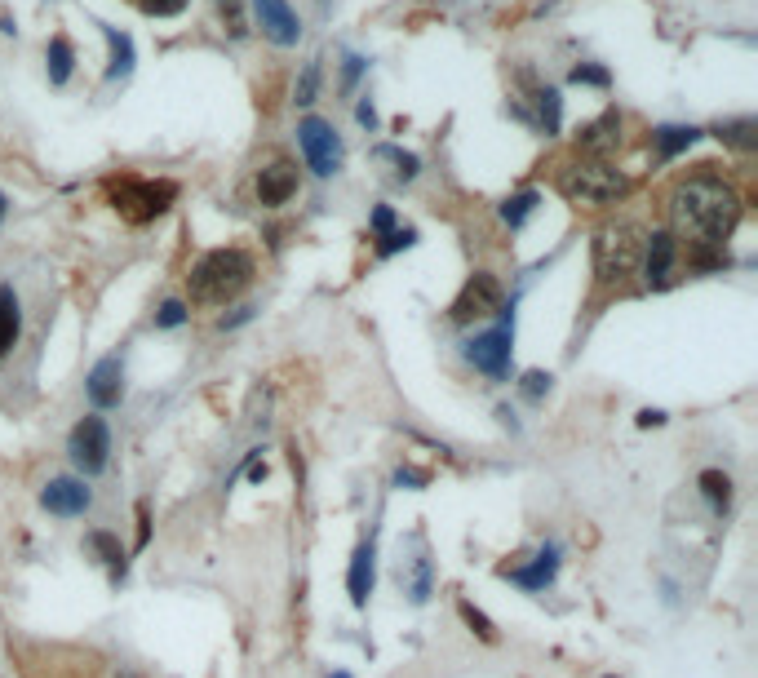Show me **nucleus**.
Here are the masks:
<instances>
[{
  "label": "nucleus",
  "mask_w": 758,
  "mask_h": 678,
  "mask_svg": "<svg viewBox=\"0 0 758 678\" xmlns=\"http://www.w3.org/2000/svg\"><path fill=\"white\" fill-rule=\"evenodd\" d=\"M187 320H191V311H187V302H178V297H169V302L156 311V328H165V333H173V328H182Z\"/></svg>",
  "instance_id": "33"
},
{
  "label": "nucleus",
  "mask_w": 758,
  "mask_h": 678,
  "mask_svg": "<svg viewBox=\"0 0 758 678\" xmlns=\"http://www.w3.org/2000/svg\"><path fill=\"white\" fill-rule=\"evenodd\" d=\"M249 320H253V306H240L235 315H222L218 328H240V324H249Z\"/></svg>",
  "instance_id": "42"
},
{
  "label": "nucleus",
  "mask_w": 758,
  "mask_h": 678,
  "mask_svg": "<svg viewBox=\"0 0 758 678\" xmlns=\"http://www.w3.org/2000/svg\"><path fill=\"white\" fill-rule=\"evenodd\" d=\"M457 612H462V621L470 625V634H475L479 643H497V625L488 621V616L479 612V608H475V603H470V599H462V603H457Z\"/></svg>",
  "instance_id": "29"
},
{
  "label": "nucleus",
  "mask_w": 758,
  "mask_h": 678,
  "mask_svg": "<svg viewBox=\"0 0 758 678\" xmlns=\"http://www.w3.org/2000/svg\"><path fill=\"white\" fill-rule=\"evenodd\" d=\"M40 506L58 519H80V515H89V506H94V488H89L85 479L58 475L40 488Z\"/></svg>",
  "instance_id": "11"
},
{
  "label": "nucleus",
  "mask_w": 758,
  "mask_h": 678,
  "mask_svg": "<svg viewBox=\"0 0 758 678\" xmlns=\"http://www.w3.org/2000/svg\"><path fill=\"white\" fill-rule=\"evenodd\" d=\"M430 484V475H426V470H413V466H399L395 470V488H426Z\"/></svg>",
  "instance_id": "39"
},
{
  "label": "nucleus",
  "mask_w": 758,
  "mask_h": 678,
  "mask_svg": "<svg viewBox=\"0 0 758 678\" xmlns=\"http://www.w3.org/2000/svg\"><path fill=\"white\" fill-rule=\"evenodd\" d=\"M138 5H142V14H151V18H178L191 0H138Z\"/></svg>",
  "instance_id": "35"
},
{
  "label": "nucleus",
  "mask_w": 758,
  "mask_h": 678,
  "mask_svg": "<svg viewBox=\"0 0 758 678\" xmlns=\"http://www.w3.org/2000/svg\"><path fill=\"white\" fill-rule=\"evenodd\" d=\"M621 147V111L608 107L603 116H594L590 125L577 129V151L590 160H608L612 151Z\"/></svg>",
  "instance_id": "14"
},
{
  "label": "nucleus",
  "mask_w": 758,
  "mask_h": 678,
  "mask_svg": "<svg viewBox=\"0 0 758 678\" xmlns=\"http://www.w3.org/2000/svg\"><path fill=\"white\" fill-rule=\"evenodd\" d=\"M240 5H244V0H218V9H222V18H227V23H231V36H235V40H240L244 32H249V27H244Z\"/></svg>",
  "instance_id": "38"
},
{
  "label": "nucleus",
  "mask_w": 758,
  "mask_h": 678,
  "mask_svg": "<svg viewBox=\"0 0 758 678\" xmlns=\"http://www.w3.org/2000/svg\"><path fill=\"white\" fill-rule=\"evenodd\" d=\"M634 421H639L643 430H652V426H665V413H661V408H643V413L634 417Z\"/></svg>",
  "instance_id": "43"
},
{
  "label": "nucleus",
  "mask_w": 758,
  "mask_h": 678,
  "mask_svg": "<svg viewBox=\"0 0 758 678\" xmlns=\"http://www.w3.org/2000/svg\"><path fill=\"white\" fill-rule=\"evenodd\" d=\"M643 284L648 289H665V284L674 280V266H679V240H674L670 231H652V235H643Z\"/></svg>",
  "instance_id": "12"
},
{
  "label": "nucleus",
  "mask_w": 758,
  "mask_h": 678,
  "mask_svg": "<svg viewBox=\"0 0 758 678\" xmlns=\"http://www.w3.org/2000/svg\"><path fill=\"white\" fill-rule=\"evenodd\" d=\"M364 71H368V58H360V54H346L342 58V94H351V89L360 85Z\"/></svg>",
  "instance_id": "34"
},
{
  "label": "nucleus",
  "mask_w": 758,
  "mask_h": 678,
  "mask_svg": "<svg viewBox=\"0 0 758 678\" xmlns=\"http://www.w3.org/2000/svg\"><path fill=\"white\" fill-rule=\"evenodd\" d=\"M297 147L306 156V169L315 178H333L342 173V138L324 116H302L297 120Z\"/></svg>",
  "instance_id": "8"
},
{
  "label": "nucleus",
  "mask_w": 758,
  "mask_h": 678,
  "mask_svg": "<svg viewBox=\"0 0 758 678\" xmlns=\"http://www.w3.org/2000/svg\"><path fill=\"white\" fill-rule=\"evenodd\" d=\"M670 235L688 249H727L732 231L741 226V195L727 178L714 173V164H701L696 173L679 178L665 195Z\"/></svg>",
  "instance_id": "1"
},
{
  "label": "nucleus",
  "mask_w": 758,
  "mask_h": 678,
  "mask_svg": "<svg viewBox=\"0 0 758 678\" xmlns=\"http://www.w3.org/2000/svg\"><path fill=\"white\" fill-rule=\"evenodd\" d=\"M413 244H417V226H395L391 235H382V240H377V258H395V253L413 249Z\"/></svg>",
  "instance_id": "31"
},
{
  "label": "nucleus",
  "mask_w": 758,
  "mask_h": 678,
  "mask_svg": "<svg viewBox=\"0 0 758 678\" xmlns=\"http://www.w3.org/2000/svg\"><path fill=\"white\" fill-rule=\"evenodd\" d=\"M568 80L572 85H590V89H608L612 85V71L603 67V63H577L568 71Z\"/></svg>",
  "instance_id": "32"
},
{
  "label": "nucleus",
  "mask_w": 758,
  "mask_h": 678,
  "mask_svg": "<svg viewBox=\"0 0 758 678\" xmlns=\"http://www.w3.org/2000/svg\"><path fill=\"white\" fill-rule=\"evenodd\" d=\"M45 71H49V85L63 89L71 80V71H76V49H71L67 36H54L45 45Z\"/></svg>",
  "instance_id": "23"
},
{
  "label": "nucleus",
  "mask_w": 758,
  "mask_h": 678,
  "mask_svg": "<svg viewBox=\"0 0 758 678\" xmlns=\"http://www.w3.org/2000/svg\"><path fill=\"white\" fill-rule=\"evenodd\" d=\"M107 195H111V209L120 213L125 222L142 226V222H156L160 213H169V204L178 200V182H165V178H116L107 182Z\"/></svg>",
  "instance_id": "5"
},
{
  "label": "nucleus",
  "mask_w": 758,
  "mask_h": 678,
  "mask_svg": "<svg viewBox=\"0 0 758 678\" xmlns=\"http://www.w3.org/2000/svg\"><path fill=\"white\" fill-rule=\"evenodd\" d=\"M329 678H351V674H346V670H333V674H329Z\"/></svg>",
  "instance_id": "45"
},
{
  "label": "nucleus",
  "mask_w": 758,
  "mask_h": 678,
  "mask_svg": "<svg viewBox=\"0 0 758 678\" xmlns=\"http://www.w3.org/2000/svg\"><path fill=\"white\" fill-rule=\"evenodd\" d=\"M524 80L532 85V107H537L532 125H537L541 133H559V125H563V98H559V89L555 85H537L532 76H524Z\"/></svg>",
  "instance_id": "20"
},
{
  "label": "nucleus",
  "mask_w": 758,
  "mask_h": 678,
  "mask_svg": "<svg viewBox=\"0 0 758 678\" xmlns=\"http://www.w3.org/2000/svg\"><path fill=\"white\" fill-rule=\"evenodd\" d=\"M85 546L98 554V563H107L111 585H120V581H125V546H120V537H111V532L94 528V532H89V537H85Z\"/></svg>",
  "instance_id": "22"
},
{
  "label": "nucleus",
  "mask_w": 758,
  "mask_h": 678,
  "mask_svg": "<svg viewBox=\"0 0 758 678\" xmlns=\"http://www.w3.org/2000/svg\"><path fill=\"white\" fill-rule=\"evenodd\" d=\"M501 302H506V293H501L497 275L475 271V275L466 280V289L453 297V306H448V320H453V324L488 320V315H497V311H501Z\"/></svg>",
  "instance_id": "9"
},
{
  "label": "nucleus",
  "mask_w": 758,
  "mask_h": 678,
  "mask_svg": "<svg viewBox=\"0 0 758 678\" xmlns=\"http://www.w3.org/2000/svg\"><path fill=\"white\" fill-rule=\"evenodd\" d=\"M249 5H253V23H258V32L271 40V45L293 49L297 40H302V18H297V9L289 0H249Z\"/></svg>",
  "instance_id": "10"
},
{
  "label": "nucleus",
  "mask_w": 758,
  "mask_h": 678,
  "mask_svg": "<svg viewBox=\"0 0 758 678\" xmlns=\"http://www.w3.org/2000/svg\"><path fill=\"white\" fill-rule=\"evenodd\" d=\"M696 488H701V497L710 501L714 515H727L732 510V475H723V470H701V479H696Z\"/></svg>",
  "instance_id": "24"
},
{
  "label": "nucleus",
  "mask_w": 758,
  "mask_h": 678,
  "mask_svg": "<svg viewBox=\"0 0 758 678\" xmlns=\"http://www.w3.org/2000/svg\"><path fill=\"white\" fill-rule=\"evenodd\" d=\"M67 457L80 470V479H94L111 466V426L98 413L80 417L67 435Z\"/></svg>",
  "instance_id": "7"
},
{
  "label": "nucleus",
  "mask_w": 758,
  "mask_h": 678,
  "mask_svg": "<svg viewBox=\"0 0 758 678\" xmlns=\"http://www.w3.org/2000/svg\"><path fill=\"white\" fill-rule=\"evenodd\" d=\"M399 585H404V594L417 603V608L430 599V559H426V554H422V559H413V568H408V572H399Z\"/></svg>",
  "instance_id": "28"
},
{
  "label": "nucleus",
  "mask_w": 758,
  "mask_h": 678,
  "mask_svg": "<svg viewBox=\"0 0 758 678\" xmlns=\"http://www.w3.org/2000/svg\"><path fill=\"white\" fill-rule=\"evenodd\" d=\"M373 581H377V550H373V541H360L351 554V568H346V594H351L355 608H368Z\"/></svg>",
  "instance_id": "17"
},
{
  "label": "nucleus",
  "mask_w": 758,
  "mask_h": 678,
  "mask_svg": "<svg viewBox=\"0 0 758 678\" xmlns=\"http://www.w3.org/2000/svg\"><path fill=\"white\" fill-rule=\"evenodd\" d=\"M355 120H360V125H364V129H377V107H373V102H368V98H364V102H360V107H355Z\"/></svg>",
  "instance_id": "41"
},
{
  "label": "nucleus",
  "mask_w": 758,
  "mask_h": 678,
  "mask_svg": "<svg viewBox=\"0 0 758 678\" xmlns=\"http://www.w3.org/2000/svg\"><path fill=\"white\" fill-rule=\"evenodd\" d=\"M147 541H151V519H147V506H138V541L133 546L147 550Z\"/></svg>",
  "instance_id": "40"
},
{
  "label": "nucleus",
  "mask_w": 758,
  "mask_h": 678,
  "mask_svg": "<svg viewBox=\"0 0 758 678\" xmlns=\"http://www.w3.org/2000/svg\"><path fill=\"white\" fill-rule=\"evenodd\" d=\"M5 213H9V200H5V191H0V222H5Z\"/></svg>",
  "instance_id": "44"
},
{
  "label": "nucleus",
  "mask_w": 758,
  "mask_h": 678,
  "mask_svg": "<svg viewBox=\"0 0 758 678\" xmlns=\"http://www.w3.org/2000/svg\"><path fill=\"white\" fill-rule=\"evenodd\" d=\"M297 195V169L289 160H271L258 169V204L266 209H280Z\"/></svg>",
  "instance_id": "16"
},
{
  "label": "nucleus",
  "mask_w": 758,
  "mask_h": 678,
  "mask_svg": "<svg viewBox=\"0 0 758 678\" xmlns=\"http://www.w3.org/2000/svg\"><path fill=\"white\" fill-rule=\"evenodd\" d=\"M368 231H373L377 240H382V235H391V231H395V209H391V204H377V209L368 213Z\"/></svg>",
  "instance_id": "36"
},
{
  "label": "nucleus",
  "mask_w": 758,
  "mask_h": 678,
  "mask_svg": "<svg viewBox=\"0 0 758 678\" xmlns=\"http://www.w3.org/2000/svg\"><path fill=\"white\" fill-rule=\"evenodd\" d=\"M373 160H386V164H395V182H413L417 173H422V160L413 156V151H404V147H395V142H382V147H373Z\"/></svg>",
  "instance_id": "27"
},
{
  "label": "nucleus",
  "mask_w": 758,
  "mask_h": 678,
  "mask_svg": "<svg viewBox=\"0 0 758 678\" xmlns=\"http://www.w3.org/2000/svg\"><path fill=\"white\" fill-rule=\"evenodd\" d=\"M559 563H563V550L550 541V546H541L532 554L528 568H501V577L524 585V590H546V585H555V577H559Z\"/></svg>",
  "instance_id": "15"
},
{
  "label": "nucleus",
  "mask_w": 758,
  "mask_h": 678,
  "mask_svg": "<svg viewBox=\"0 0 758 678\" xmlns=\"http://www.w3.org/2000/svg\"><path fill=\"white\" fill-rule=\"evenodd\" d=\"M555 191L577 209H608V204L626 200L630 195V178L621 169H612L608 160H563L555 169Z\"/></svg>",
  "instance_id": "3"
},
{
  "label": "nucleus",
  "mask_w": 758,
  "mask_h": 678,
  "mask_svg": "<svg viewBox=\"0 0 758 678\" xmlns=\"http://www.w3.org/2000/svg\"><path fill=\"white\" fill-rule=\"evenodd\" d=\"M258 275V262L244 249H209L204 258L191 262L187 271V289L200 306H227L235 302Z\"/></svg>",
  "instance_id": "2"
},
{
  "label": "nucleus",
  "mask_w": 758,
  "mask_h": 678,
  "mask_svg": "<svg viewBox=\"0 0 758 678\" xmlns=\"http://www.w3.org/2000/svg\"><path fill=\"white\" fill-rule=\"evenodd\" d=\"M550 382H555V377H550V373H541V368H532V373L519 377V390H524L528 399H541V395H546V390H550Z\"/></svg>",
  "instance_id": "37"
},
{
  "label": "nucleus",
  "mask_w": 758,
  "mask_h": 678,
  "mask_svg": "<svg viewBox=\"0 0 758 678\" xmlns=\"http://www.w3.org/2000/svg\"><path fill=\"white\" fill-rule=\"evenodd\" d=\"M497 315H501V320H497L493 328H484V333L470 337V342L462 346V355H466L484 377H493V382H506V377H510V364H515V297H510V302H501Z\"/></svg>",
  "instance_id": "4"
},
{
  "label": "nucleus",
  "mask_w": 758,
  "mask_h": 678,
  "mask_svg": "<svg viewBox=\"0 0 758 678\" xmlns=\"http://www.w3.org/2000/svg\"><path fill=\"white\" fill-rule=\"evenodd\" d=\"M85 390H89V404L94 408H120L125 399V364L120 355H102L85 377Z\"/></svg>",
  "instance_id": "13"
},
{
  "label": "nucleus",
  "mask_w": 758,
  "mask_h": 678,
  "mask_svg": "<svg viewBox=\"0 0 758 678\" xmlns=\"http://www.w3.org/2000/svg\"><path fill=\"white\" fill-rule=\"evenodd\" d=\"M23 337V302H18L14 284H0V359L18 346Z\"/></svg>",
  "instance_id": "19"
},
{
  "label": "nucleus",
  "mask_w": 758,
  "mask_h": 678,
  "mask_svg": "<svg viewBox=\"0 0 758 678\" xmlns=\"http://www.w3.org/2000/svg\"><path fill=\"white\" fill-rule=\"evenodd\" d=\"M315 94H320V58H311V63L302 67V76H297V89H293V102H297V107H311Z\"/></svg>",
  "instance_id": "30"
},
{
  "label": "nucleus",
  "mask_w": 758,
  "mask_h": 678,
  "mask_svg": "<svg viewBox=\"0 0 758 678\" xmlns=\"http://www.w3.org/2000/svg\"><path fill=\"white\" fill-rule=\"evenodd\" d=\"M701 142V129L696 125H657L652 129V147H657V160H674L688 147Z\"/></svg>",
  "instance_id": "21"
},
{
  "label": "nucleus",
  "mask_w": 758,
  "mask_h": 678,
  "mask_svg": "<svg viewBox=\"0 0 758 678\" xmlns=\"http://www.w3.org/2000/svg\"><path fill=\"white\" fill-rule=\"evenodd\" d=\"M537 204H541V191H515L510 200H501V222L510 226V231H524L528 218L537 213Z\"/></svg>",
  "instance_id": "26"
},
{
  "label": "nucleus",
  "mask_w": 758,
  "mask_h": 678,
  "mask_svg": "<svg viewBox=\"0 0 758 678\" xmlns=\"http://www.w3.org/2000/svg\"><path fill=\"white\" fill-rule=\"evenodd\" d=\"M714 138H723L727 147H741V151H754V147H758V120H754V116H736V120H719V125H714Z\"/></svg>",
  "instance_id": "25"
},
{
  "label": "nucleus",
  "mask_w": 758,
  "mask_h": 678,
  "mask_svg": "<svg viewBox=\"0 0 758 678\" xmlns=\"http://www.w3.org/2000/svg\"><path fill=\"white\" fill-rule=\"evenodd\" d=\"M102 36H107L111 45V63H107V85H125V80L133 76V63H138V49H133V36L120 32V27L111 23H98Z\"/></svg>",
  "instance_id": "18"
},
{
  "label": "nucleus",
  "mask_w": 758,
  "mask_h": 678,
  "mask_svg": "<svg viewBox=\"0 0 758 678\" xmlns=\"http://www.w3.org/2000/svg\"><path fill=\"white\" fill-rule=\"evenodd\" d=\"M639 271V235L626 222H608L594 231V275L599 284H626Z\"/></svg>",
  "instance_id": "6"
}]
</instances>
